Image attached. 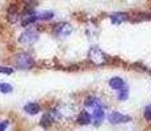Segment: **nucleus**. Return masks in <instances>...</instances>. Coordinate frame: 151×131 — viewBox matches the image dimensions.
I'll list each match as a JSON object with an SVG mask.
<instances>
[{
  "label": "nucleus",
  "mask_w": 151,
  "mask_h": 131,
  "mask_svg": "<svg viewBox=\"0 0 151 131\" xmlns=\"http://www.w3.org/2000/svg\"><path fill=\"white\" fill-rule=\"evenodd\" d=\"M88 58L93 64L96 66H104L109 62V57L105 54L103 50H100L99 47H91L88 51Z\"/></svg>",
  "instance_id": "1"
},
{
  "label": "nucleus",
  "mask_w": 151,
  "mask_h": 131,
  "mask_svg": "<svg viewBox=\"0 0 151 131\" xmlns=\"http://www.w3.org/2000/svg\"><path fill=\"white\" fill-rule=\"evenodd\" d=\"M54 17L53 12H42L37 14V20H51Z\"/></svg>",
  "instance_id": "16"
},
{
  "label": "nucleus",
  "mask_w": 151,
  "mask_h": 131,
  "mask_svg": "<svg viewBox=\"0 0 151 131\" xmlns=\"http://www.w3.org/2000/svg\"><path fill=\"white\" fill-rule=\"evenodd\" d=\"M0 74L11 75V74H13V68H9V67H1V66H0Z\"/></svg>",
  "instance_id": "19"
},
{
  "label": "nucleus",
  "mask_w": 151,
  "mask_h": 131,
  "mask_svg": "<svg viewBox=\"0 0 151 131\" xmlns=\"http://www.w3.org/2000/svg\"><path fill=\"white\" fill-rule=\"evenodd\" d=\"M72 30H74V28H72L71 24H68V22H59V24L54 26L53 33L58 38H66V37H68L72 33Z\"/></svg>",
  "instance_id": "3"
},
{
  "label": "nucleus",
  "mask_w": 151,
  "mask_h": 131,
  "mask_svg": "<svg viewBox=\"0 0 151 131\" xmlns=\"http://www.w3.org/2000/svg\"><path fill=\"white\" fill-rule=\"evenodd\" d=\"M14 66L20 69H30L34 67V59L28 52H19L13 59Z\"/></svg>",
  "instance_id": "2"
},
{
  "label": "nucleus",
  "mask_w": 151,
  "mask_h": 131,
  "mask_svg": "<svg viewBox=\"0 0 151 131\" xmlns=\"http://www.w3.org/2000/svg\"><path fill=\"white\" fill-rule=\"evenodd\" d=\"M8 20H9V22H16L19 20V12L14 8H11L8 12Z\"/></svg>",
  "instance_id": "15"
},
{
  "label": "nucleus",
  "mask_w": 151,
  "mask_h": 131,
  "mask_svg": "<svg viewBox=\"0 0 151 131\" xmlns=\"http://www.w3.org/2000/svg\"><path fill=\"white\" fill-rule=\"evenodd\" d=\"M127 20V14L126 13H122V12H117V13H112L110 14V21L112 24L114 25H118V24H122Z\"/></svg>",
  "instance_id": "8"
},
{
  "label": "nucleus",
  "mask_w": 151,
  "mask_h": 131,
  "mask_svg": "<svg viewBox=\"0 0 151 131\" xmlns=\"http://www.w3.org/2000/svg\"><path fill=\"white\" fill-rule=\"evenodd\" d=\"M7 127H8V121H4V122L0 123V131H5Z\"/></svg>",
  "instance_id": "20"
},
{
  "label": "nucleus",
  "mask_w": 151,
  "mask_h": 131,
  "mask_svg": "<svg viewBox=\"0 0 151 131\" xmlns=\"http://www.w3.org/2000/svg\"><path fill=\"white\" fill-rule=\"evenodd\" d=\"M105 118V112H104V106H99L92 109V114H91V122H93L96 126L101 123Z\"/></svg>",
  "instance_id": "6"
},
{
  "label": "nucleus",
  "mask_w": 151,
  "mask_h": 131,
  "mask_svg": "<svg viewBox=\"0 0 151 131\" xmlns=\"http://www.w3.org/2000/svg\"><path fill=\"white\" fill-rule=\"evenodd\" d=\"M24 110L28 113V114L36 115V114H38V113L41 112V106H40L38 104H36V102H29V104H27L24 106Z\"/></svg>",
  "instance_id": "10"
},
{
  "label": "nucleus",
  "mask_w": 151,
  "mask_h": 131,
  "mask_svg": "<svg viewBox=\"0 0 151 131\" xmlns=\"http://www.w3.org/2000/svg\"><path fill=\"white\" fill-rule=\"evenodd\" d=\"M36 21H37V14L33 13V12H28L24 16V19H22V26H28V25L33 24V22H36Z\"/></svg>",
  "instance_id": "12"
},
{
  "label": "nucleus",
  "mask_w": 151,
  "mask_h": 131,
  "mask_svg": "<svg viewBox=\"0 0 151 131\" xmlns=\"http://www.w3.org/2000/svg\"><path fill=\"white\" fill-rule=\"evenodd\" d=\"M108 121L112 125H120V123H127L132 121V117L126 114H121L118 112H110L108 114Z\"/></svg>",
  "instance_id": "5"
},
{
  "label": "nucleus",
  "mask_w": 151,
  "mask_h": 131,
  "mask_svg": "<svg viewBox=\"0 0 151 131\" xmlns=\"http://www.w3.org/2000/svg\"><path fill=\"white\" fill-rule=\"evenodd\" d=\"M13 91L12 85L11 84H7V83H0V92L1 93H11Z\"/></svg>",
  "instance_id": "17"
},
{
  "label": "nucleus",
  "mask_w": 151,
  "mask_h": 131,
  "mask_svg": "<svg viewBox=\"0 0 151 131\" xmlns=\"http://www.w3.org/2000/svg\"><path fill=\"white\" fill-rule=\"evenodd\" d=\"M51 122H53V119H51L50 114H49V113H46V114L42 117V119H41V126L45 127V129H47V127L51 125Z\"/></svg>",
  "instance_id": "14"
},
{
  "label": "nucleus",
  "mask_w": 151,
  "mask_h": 131,
  "mask_svg": "<svg viewBox=\"0 0 151 131\" xmlns=\"http://www.w3.org/2000/svg\"><path fill=\"white\" fill-rule=\"evenodd\" d=\"M84 106L87 107V109H95V107H99V106H103V104H101L100 98H97L96 96H87L86 100H84Z\"/></svg>",
  "instance_id": "7"
},
{
  "label": "nucleus",
  "mask_w": 151,
  "mask_h": 131,
  "mask_svg": "<svg viewBox=\"0 0 151 131\" xmlns=\"http://www.w3.org/2000/svg\"><path fill=\"white\" fill-rule=\"evenodd\" d=\"M38 41V33H37L34 29H28L27 31L20 36V42L22 45H33Z\"/></svg>",
  "instance_id": "4"
},
{
  "label": "nucleus",
  "mask_w": 151,
  "mask_h": 131,
  "mask_svg": "<svg viewBox=\"0 0 151 131\" xmlns=\"http://www.w3.org/2000/svg\"><path fill=\"white\" fill-rule=\"evenodd\" d=\"M78 123H80V125L91 123V114H89L87 110H82L80 114H79V117H78Z\"/></svg>",
  "instance_id": "11"
},
{
  "label": "nucleus",
  "mask_w": 151,
  "mask_h": 131,
  "mask_svg": "<svg viewBox=\"0 0 151 131\" xmlns=\"http://www.w3.org/2000/svg\"><path fill=\"white\" fill-rule=\"evenodd\" d=\"M127 97H129V91H127L126 87H124L122 89H120V91H118L117 98H118L120 101H126Z\"/></svg>",
  "instance_id": "13"
},
{
  "label": "nucleus",
  "mask_w": 151,
  "mask_h": 131,
  "mask_svg": "<svg viewBox=\"0 0 151 131\" xmlns=\"http://www.w3.org/2000/svg\"><path fill=\"white\" fill-rule=\"evenodd\" d=\"M109 85L112 89H116V91H120V89H122L125 85V80L122 77H112L109 80Z\"/></svg>",
  "instance_id": "9"
},
{
  "label": "nucleus",
  "mask_w": 151,
  "mask_h": 131,
  "mask_svg": "<svg viewBox=\"0 0 151 131\" xmlns=\"http://www.w3.org/2000/svg\"><path fill=\"white\" fill-rule=\"evenodd\" d=\"M143 117L147 122H151V105H147L145 107V112H143Z\"/></svg>",
  "instance_id": "18"
}]
</instances>
